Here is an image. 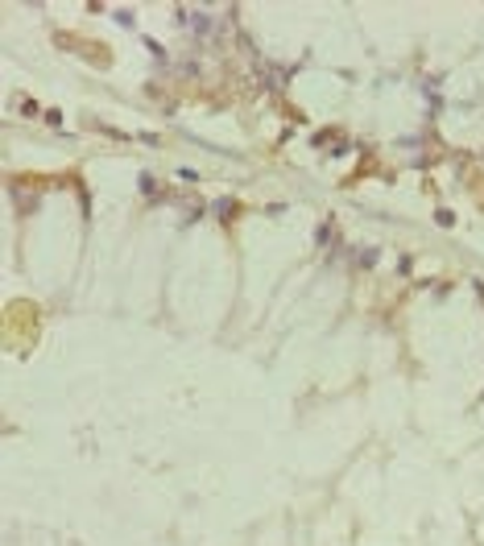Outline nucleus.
Instances as JSON below:
<instances>
[]
</instances>
